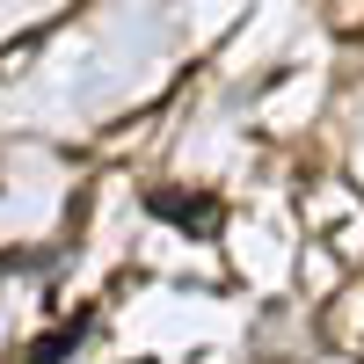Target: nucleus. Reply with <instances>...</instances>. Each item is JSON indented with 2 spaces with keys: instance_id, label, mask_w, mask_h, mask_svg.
Instances as JSON below:
<instances>
[{
  "instance_id": "obj_1",
  "label": "nucleus",
  "mask_w": 364,
  "mask_h": 364,
  "mask_svg": "<svg viewBox=\"0 0 364 364\" xmlns=\"http://www.w3.org/2000/svg\"><path fill=\"white\" fill-rule=\"evenodd\" d=\"M146 211H154V219H175V226H190V233H219V219H226V211H219V197H204V190H190V197H182V190H154V197H146Z\"/></svg>"
},
{
  "instance_id": "obj_2",
  "label": "nucleus",
  "mask_w": 364,
  "mask_h": 364,
  "mask_svg": "<svg viewBox=\"0 0 364 364\" xmlns=\"http://www.w3.org/2000/svg\"><path fill=\"white\" fill-rule=\"evenodd\" d=\"M80 336H87V314H73L66 328H51L44 343H29V364H66V350H73Z\"/></svg>"
}]
</instances>
